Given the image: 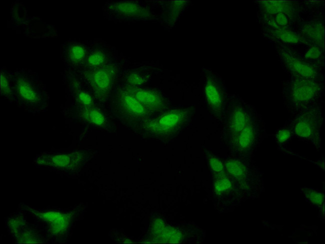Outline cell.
I'll use <instances>...</instances> for the list:
<instances>
[{
    "mask_svg": "<svg viewBox=\"0 0 325 244\" xmlns=\"http://www.w3.org/2000/svg\"><path fill=\"white\" fill-rule=\"evenodd\" d=\"M14 102L16 106L32 114L48 110L50 96L38 74L26 68L12 71Z\"/></svg>",
    "mask_w": 325,
    "mask_h": 244,
    "instance_id": "6da1fadb",
    "label": "cell"
},
{
    "mask_svg": "<svg viewBox=\"0 0 325 244\" xmlns=\"http://www.w3.org/2000/svg\"><path fill=\"white\" fill-rule=\"evenodd\" d=\"M324 79L290 76L282 85L284 104L292 115L306 108L322 104Z\"/></svg>",
    "mask_w": 325,
    "mask_h": 244,
    "instance_id": "7a4b0ae2",
    "label": "cell"
},
{
    "mask_svg": "<svg viewBox=\"0 0 325 244\" xmlns=\"http://www.w3.org/2000/svg\"><path fill=\"white\" fill-rule=\"evenodd\" d=\"M126 59L120 55L103 66L74 72L102 106H106L117 84V79Z\"/></svg>",
    "mask_w": 325,
    "mask_h": 244,
    "instance_id": "3957f363",
    "label": "cell"
},
{
    "mask_svg": "<svg viewBox=\"0 0 325 244\" xmlns=\"http://www.w3.org/2000/svg\"><path fill=\"white\" fill-rule=\"evenodd\" d=\"M157 1L108 0L102 7L104 17L115 23L158 21Z\"/></svg>",
    "mask_w": 325,
    "mask_h": 244,
    "instance_id": "277c9868",
    "label": "cell"
},
{
    "mask_svg": "<svg viewBox=\"0 0 325 244\" xmlns=\"http://www.w3.org/2000/svg\"><path fill=\"white\" fill-rule=\"evenodd\" d=\"M322 108V104L316 105L292 115L288 120L294 137L312 144L316 150L322 144L320 132L324 122Z\"/></svg>",
    "mask_w": 325,
    "mask_h": 244,
    "instance_id": "5b68a950",
    "label": "cell"
},
{
    "mask_svg": "<svg viewBox=\"0 0 325 244\" xmlns=\"http://www.w3.org/2000/svg\"><path fill=\"white\" fill-rule=\"evenodd\" d=\"M255 107L238 95L229 94L224 116V136L230 144L238 134L258 115Z\"/></svg>",
    "mask_w": 325,
    "mask_h": 244,
    "instance_id": "8992f818",
    "label": "cell"
},
{
    "mask_svg": "<svg viewBox=\"0 0 325 244\" xmlns=\"http://www.w3.org/2000/svg\"><path fill=\"white\" fill-rule=\"evenodd\" d=\"M274 45L282 67L290 76L324 79V68L310 64L304 61L298 46Z\"/></svg>",
    "mask_w": 325,
    "mask_h": 244,
    "instance_id": "52a82bcc",
    "label": "cell"
},
{
    "mask_svg": "<svg viewBox=\"0 0 325 244\" xmlns=\"http://www.w3.org/2000/svg\"><path fill=\"white\" fill-rule=\"evenodd\" d=\"M106 106L116 115L132 121H144L154 115L121 84L116 85Z\"/></svg>",
    "mask_w": 325,
    "mask_h": 244,
    "instance_id": "ba28073f",
    "label": "cell"
},
{
    "mask_svg": "<svg viewBox=\"0 0 325 244\" xmlns=\"http://www.w3.org/2000/svg\"><path fill=\"white\" fill-rule=\"evenodd\" d=\"M204 95L211 116L217 121L222 119L228 94L222 78L208 68H204Z\"/></svg>",
    "mask_w": 325,
    "mask_h": 244,
    "instance_id": "9c48e42d",
    "label": "cell"
},
{
    "mask_svg": "<svg viewBox=\"0 0 325 244\" xmlns=\"http://www.w3.org/2000/svg\"><path fill=\"white\" fill-rule=\"evenodd\" d=\"M264 134V123L259 114L238 134L230 145L232 151L240 156H249L260 145Z\"/></svg>",
    "mask_w": 325,
    "mask_h": 244,
    "instance_id": "30bf717a",
    "label": "cell"
},
{
    "mask_svg": "<svg viewBox=\"0 0 325 244\" xmlns=\"http://www.w3.org/2000/svg\"><path fill=\"white\" fill-rule=\"evenodd\" d=\"M257 17L268 16L278 12L304 16L324 6V1H254Z\"/></svg>",
    "mask_w": 325,
    "mask_h": 244,
    "instance_id": "8fae6325",
    "label": "cell"
},
{
    "mask_svg": "<svg viewBox=\"0 0 325 244\" xmlns=\"http://www.w3.org/2000/svg\"><path fill=\"white\" fill-rule=\"evenodd\" d=\"M224 170L233 179L248 186H252L258 195L264 186L263 173L254 164L238 158H230L225 161Z\"/></svg>",
    "mask_w": 325,
    "mask_h": 244,
    "instance_id": "7c38bea8",
    "label": "cell"
},
{
    "mask_svg": "<svg viewBox=\"0 0 325 244\" xmlns=\"http://www.w3.org/2000/svg\"><path fill=\"white\" fill-rule=\"evenodd\" d=\"M192 114V107L174 109L144 120V126L152 132H166L178 128L188 122Z\"/></svg>",
    "mask_w": 325,
    "mask_h": 244,
    "instance_id": "4fadbf2b",
    "label": "cell"
},
{
    "mask_svg": "<svg viewBox=\"0 0 325 244\" xmlns=\"http://www.w3.org/2000/svg\"><path fill=\"white\" fill-rule=\"evenodd\" d=\"M324 7L306 14L296 30L308 44L324 48Z\"/></svg>",
    "mask_w": 325,
    "mask_h": 244,
    "instance_id": "5bb4252c",
    "label": "cell"
},
{
    "mask_svg": "<svg viewBox=\"0 0 325 244\" xmlns=\"http://www.w3.org/2000/svg\"><path fill=\"white\" fill-rule=\"evenodd\" d=\"M88 49V40L68 39L62 44L60 57L66 70L77 72L84 68Z\"/></svg>",
    "mask_w": 325,
    "mask_h": 244,
    "instance_id": "9a60e30c",
    "label": "cell"
},
{
    "mask_svg": "<svg viewBox=\"0 0 325 244\" xmlns=\"http://www.w3.org/2000/svg\"><path fill=\"white\" fill-rule=\"evenodd\" d=\"M120 56L114 46L107 43L101 38L88 40L86 60L84 68L80 71L103 66L115 60Z\"/></svg>",
    "mask_w": 325,
    "mask_h": 244,
    "instance_id": "2e32d148",
    "label": "cell"
},
{
    "mask_svg": "<svg viewBox=\"0 0 325 244\" xmlns=\"http://www.w3.org/2000/svg\"><path fill=\"white\" fill-rule=\"evenodd\" d=\"M156 1L160 8L158 22L168 30L174 26L192 3L190 1Z\"/></svg>",
    "mask_w": 325,
    "mask_h": 244,
    "instance_id": "e0dca14e",
    "label": "cell"
},
{
    "mask_svg": "<svg viewBox=\"0 0 325 244\" xmlns=\"http://www.w3.org/2000/svg\"><path fill=\"white\" fill-rule=\"evenodd\" d=\"M121 84L139 102L154 114L164 110L167 105L166 99L157 91L138 86Z\"/></svg>",
    "mask_w": 325,
    "mask_h": 244,
    "instance_id": "ac0fdd59",
    "label": "cell"
},
{
    "mask_svg": "<svg viewBox=\"0 0 325 244\" xmlns=\"http://www.w3.org/2000/svg\"><path fill=\"white\" fill-rule=\"evenodd\" d=\"M260 28L263 37L274 44L293 46L308 45L296 29L268 26H262Z\"/></svg>",
    "mask_w": 325,
    "mask_h": 244,
    "instance_id": "d6986e66",
    "label": "cell"
},
{
    "mask_svg": "<svg viewBox=\"0 0 325 244\" xmlns=\"http://www.w3.org/2000/svg\"><path fill=\"white\" fill-rule=\"evenodd\" d=\"M99 103L82 106L70 103L64 109L66 113H71L86 122L96 125H103L106 122V113Z\"/></svg>",
    "mask_w": 325,
    "mask_h": 244,
    "instance_id": "ffe728a7",
    "label": "cell"
},
{
    "mask_svg": "<svg viewBox=\"0 0 325 244\" xmlns=\"http://www.w3.org/2000/svg\"><path fill=\"white\" fill-rule=\"evenodd\" d=\"M22 29L23 34L29 38H52L58 36L55 26L46 23L39 16L28 17Z\"/></svg>",
    "mask_w": 325,
    "mask_h": 244,
    "instance_id": "44dd1931",
    "label": "cell"
},
{
    "mask_svg": "<svg viewBox=\"0 0 325 244\" xmlns=\"http://www.w3.org/2000/svg\"><path fill=\"white\" fill-rule=\"evenodd\" d=\"M304 16L278 12L271 15L257 17L256 20L260 27L276 26L282 28L296 29Z\"/></svg>",
    "mask_w": 325,
    "mask_h": 244,
    "instance_id": "7402d4cb",
    "label": "cell"
},
{
    "mask_svg": "<svg viewBox=\"0 0 325 244\" xmlns=\"http://www.w3.org/2000/svg\"><path fill=\"white\" fill-rule=\"evenodd\" d=\"M28 17L24 5L20 0H16L11 5L8 26L14 30H20Z\"/></svg>",
    "mask_w": 325,
    "mask_h": 244,
    "instance_id": "603a6c76",
    "label": "cell"
},
{
    "mask_svg": "<svg viewBox=\"0 0 325 244\" xmlns=\"http://www.w3.org/2000/svg\"><path fill=\"white\" fill-rule=\"evenodd\" d=\"M302 46L304 50H300L304 61L310 64L324 68V48L312 44Z\"/></svg>",
    "mask_w": 325,
    "mask_h": 244,
    "instance_id": "cb8c5ba5",
    "label": "cell"
},
{
    "mask_svg": "<svg viewBox=\"0 0 325 244\" xmlns=\"http://www.w3.org/2000/svg\"><path fill=\"white\" fill-rule=\"evenodd\" d=\"M300 191L306 201L318 211L320 218H324V193L322 190L303 187Z\"/></svg>",
    "mask_w": 325,
    "mask_h": 244,
    "instance_id": "d4e9b609",
    "label": "cell"
},
{
    "mask_svg": "<svg viewBox=\"0 0 325 244\" xmlns=\"http://www.w3.org/2000/svg\"><path fill=\"white\" fill-rule=\"evenodd\" d=\"M1 74V96L9 102H14V87L12 79V71L6 67L0 68Z\"/></svg>",
    "mask_w": 325,
    "mask_h": 244,
    "instance_id": "484cf974",
    "label": "cell"
},
{
    "mask_svg": "<svg viewBox=\"0 0 325 244\" xmlns=\"http://www.w3.org/2000/svg\"><path fill=\"white\" fill-rule=\"evenodd\" d=\"M274 138L276 143L280 147L286 145L294 138L292 128L288 120L282 127L276 130Z\"/></svg>",
    "mask_w": 325,
    "mask_h": 244,
    "instance_id": "4316f807",
    "label": "cell"
},
{
    "mask_svg": "<svg viewBox=\"0 0 325 244\" xmlns=\"http://www.w3.org/2000/svg\"><path fill=\"white\" fill-rule=\"evenodd\" d=\"M148 79V76L140 72L136 71L127 73L124 77L123 84L139 86L144 83Z\"/></svg>",
    "mask_w": 325,
    "mask_h": 244,
    "instance_id": "83f0119b",
    "label": "cell"
},
{
    "mask_svg": "<svg viewBox=\"0 0 325 244\" xmlns=\"http://www.w3.org/2000/svg\"><path fill=\"white\" fill-rule=\"evenodd\" d=\"M208 162L212 170L214 173H218L224 171V164L216 157L211 156L209 158Z\"/></svg>",
    "mask_w": 325,
    "mask_h": 244,
    "instance_id": "f1b7e54d",
    "label": "cell"
}]
</instances>
